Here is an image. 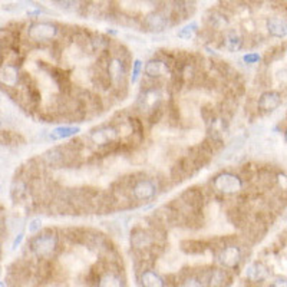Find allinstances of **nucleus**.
<instances>
[{
  "instance_id": "f257e3e1",
  "label": "nucleus",
  "mask_w": 287,
  "mask_h": 287,
  "mask_svg": "<svg viewBox=\"0 0 287 287\" xmlns=\"http://www.w3.org/2000/svg\"><path fill=\"white\" fill-rule=\"evenodd\" d=\"M56 248H58V237L50 231L39 234L33 237L31 241L32 253L38 258H49L50 256H54Z\"/></svg>"
},
{
  "instance_id": "f03ea898",
  "label": "nucleus",
  "mask_w": 287,
  "mask_h": 287,
  "mask_svg": "<svg viewBox=\"0 0 287 287\" xmlns=\"http://www.w3.org/2000/svg\"><path fill=\"white\" fill-rule=\"evenodd\" d=\"M213 187L218 193L224 195H233L240 193L243 188V179L233 172H221L214 177Z\"/></svg>"
},
{
  "instance_id": "7ed1b4c3",
  "label": "nucleus",
  "mask_w": 287,
  "mask_h": 287,
  "mask_svg": "<svg viewBox=\"0 0 287 287\" xmlns=\"http://www.w3.org/2000/svg\"><path fill=\"white\" fill-rule=\"evenodd\" d=\"M59 28L50 22H36L28 28V36L35 42H49L56 38Z\"/></svg>"
},
{
  "instance_id": "20e7f679",
  "label": "nucleus",
  "mask_w": 287,
  "mask_h": 287,
  "mask_svg": "<svg viewBox=\"0 0 287 287\" xmlns=\"http://www.w3.org/2000/svg\"><path fill=\"white\" fill-rule=\"evenodd\" d=\"M156 184L154 179L151 178H141L135 181L132 186V197L137 201H149L156 195Z\"/></svg>"
},
{
  "instance_id": "39448f33",
  "label": "nucleus",
  "mask_w": 287,
  "mask_h": 287,
  "mask_svg": "<svg viewBox=\"0 0 287 287\" xmlns=\"http://www.w3.org/2000/svg\"><path fill=\"white\" fill-rule=\"evenodd\" d=\"M108 75L112 85L124 86L126 81V66L121 58H112L108 62Z\"/></svg>"
},
{
  "instance_id": "423d86ee",
  "label": "nucleus",
  "mask_w": 287,
  "mask_h": 287,
  "mask_svg": "<svg viewBox=\"0 0 287 287\" xmlns=\"http://www.w3.org/2000/svg\"><path fill=\"white\" fill-rule=\"evenodd\" d=\"M241 260V251L237 246H227L217 254V262L225 269H236Z\"/></svg>"
},
{
  "instance_id": "0eeeda50",
  "label": "nucleus",
  "mask_w": 287,
  "mask_h": 287,
  "mask_svg": "<svg viewBox=\"0 0 287 287\" xmlns=\"http://www.w3.org/2000/svg\"><path fill=\"white\" fill-rule=\"evenodd\" d=\"M160 102H161V92L155 88H147L141 93L138 105H140L141 111L152 112V111H155V108H158Z\"/></svg>"
},
{
  "instance_id": "6e6552de",
  "label": "nucleus",
  "mask_w": 287,
  "mask_h": 287,
  "mask_svg": "<svg viewBox=\"0 0 287 287\" xmlns=\"http://www.w3.org/2000/svg\"><path fill=\"white\" fill-rule=\"evenodd\" d=\"M89 138L92 141L93 144L96 145H108L112 144L114 141L118 138V131L114 126H101V128H96L91 132Z\"/></svg>"
},
{
  "instance_id": "1a4fd4ad",
  "label": "nucleus",
  "mask_w": 287,
  "mask_h": 287,
  "mask_svg": "<svg viewBox=\"0 0 287 287\" xmlns=\"http://www.w3.org/2000/svg\"><path fill=\"white\" fill-rule=\"evenodd\" d=\"M281 105V95L276 91H267L260 95L257 107L264 114H270Z\"/></svg>"
},
{
  "instance_id": "9d476101",
  "label": "nucleus",
  "mask_w": 287,
  "mask_h": 287,
  "mask_svg": "<svg viewBox=\"0 0 287 287\" xmlns=\"http://www.w3.org/2000/svg\"><path fill=\"white\" fill-rule=\"evenodd\" d=\"M269 35L273 38H286L287 36V19L283 16H273L267 19L266 23Z\"/></svg>"
},
{
  "instance_id": "9b49d317",
  "label": "nucleus",
  "mask_w": 287,
  "mask_h": 287,
  "mask_svg": "<svg viewBox=\"0 0 287 287\" xmlns=\"http://www.w3.org/2000/svg\"><path fill=\"white\" fill-rule=\"evenodd\" d=\"M144 23H145V28H147L148 31L158 33V32H163L167 29L168 17L164 15V13H161V12H154V13H149L145 17Z\"/></svg>"
},
{
  "instance_id": "f8f14e48",
  "label": "nucleus",
  "mask_w": 287,
  "mask_h": 287,
  "mask_svg": "<svg viewBox=\"0 0 287 287\" xmlns=\"http://www.w3.org/2000/svg\"><path fill=\"white\" fill-rule=\"evenodd\" d=\"M168 73V65L161 59H151L145 65V75L148 78H161Z\"/></svg>"
},
{
  "instance_id": "ddd939ff",
  "label": "nucleus",
  "mask_w": 287,
  "mask_h": 287,
  "mask_svg": "<svg viewBox=\"0 0 287 287\" xmlns=\"http://www.w3.org/2000/svg\"><path fill=\"white\" fill-rule=\"evenodd\" d=\"M246 277L251 281H263L269 277V270L263 263L256 262L246 269Z\"/></svg>"
},
{
  "instance_id": "4468645a",
  "label": "nucleus",
  "mask_w": 287,
  "mask_h": 287,
  "mask_svg": "<svg viewBox=\"0 0 287 287\" xmlns=\"http://www.w3.org/2000/svg\"><path fill=\"white\" fill-rule=\"evenodd\" d=\"M227 273L223 269H211L205 276L207 287H224L227 281Z\"/></svg>"
},
{
  "instance_id": "2eb2a0df",
  "label": "nucleus",
  "mask_w": 287,
  "mask_h": 287,
  "mask_svg": "<svg viewBox=\"0 0 287 287\" xmlns=\"http://www.w3.org/2000/svg\"><path fill=\"white\" fill-rule=\"evenodd\" d=\"M140 281L142 287H165V281L163 277L152 270H145L141 273Z\"/></svg>"
},
{
  "instance_id": "dca6fc26",
  "label": "nucleus",
  "mask_w": 287,
  "mask_h": 287,
  "mask_svg": "<svg viewBox=\"0 0 287 287\" xmlns=\"http://www.w3.org/2000/svg\"><path fill=\"white\" fill-rule=\"evenodd\" d=\"M224 47L228 52H237L243 47V38L240 36V33L234 29L225 32L224 36Z\"/></svg>"
},
{
  "instance_id": "f3484780",
  "label": "nucleus",
  "mask_w": 287,
  "mask_h": 287,
  "mask_svg": "<svg viewBox=\"0 0 287 287\" xmlns=\"http://www.w3.org/2000/svg\"><path fill=\"white\" fill-rule=\"evenodd\" d=\"M19 81V70L13 65H3L2 68V84L6 86H16Z\"/></svg>"
},
{
  "instance_id": "a211bd4d",
  "label": "nucleus",
  "mask_w": 287,
  "mask_h": 287,
  "mask_svg": "<svg viewBox=\"0 0 287 287\" xmlns=\"http://www.w3.org/2000/svg\"><path fill=\"white\" fill-rule=\"evenodd\" d=\"M81 129L78 126H58L50 131L49 134V138L54 141H59V140H66V138H70L73 135L79 134Z\"/></svg>"
},
{
  "instance_id": "6ab92c4d",
  "label": "nucleus",
  "mask_w": 287,
  "mask_h": 287,
  "mask_svg": "<svg viewBox=\"0 0 287 287\" xmlns=\"http://www.w3.org/2000/svg\"><path fill=\"white\" fill-rule=\"evenodd\" d=\"M98 287H124V281L115 273H105L99 279Z\"/></svg>"
},
{
  "instance_id": "aec40b11",
  "label": "nucleus",
  "mask_w": 287,
  "mask_h": 287,
  "mask_svg": "<svg viewBox=\"0 0 287 287\" xmlns=\"http://www.w3.org/2000/svg\"><path fill=\"white\" fill-rule=\"evenodd\" d=\"M131 243L134 247L144 248L151 244V239H149V234L145 233L144 230H135L131 236Z\"/></svg>"
},
{
  "instance_id": "412c9836",
  "label": "nucleus",
  "mask_w": 287,
  "mask_h": 287,
  "mask_svg": "<svg viewBox=\"0 0 287 287\" xmlns=\"http://www.w3.org/2000/svg\"><path fill=\"white\" fill-rule=\"evenodd\" d=\"M197 31H198V24L195 23V22H193V23L186 24L182 29H179L177 35H178V38H181V39L190 40L194 38V35L197 33Z\"/></svg>"
},
{
  "instance_id": "4be33fe9",
  "label": "nucleus",
  "mask_w": 287,
  "mask_h": 287,
  "mask_svg": "<svg viewBox=\"0 0 287 287\" xmlns=\"http://www.w3.org/2000/svg\"><path fill=\"white\" fill-rule=\"evenodd\" d=\"M141 70H142V62H141L140 59L134 61V65H132V75H131L132 84H135V82L138 81Z\"/></svg>"
},
{
  "instance_id": "5701e85b",
  "label": "nucleus",
  "mask_w": 287,
  "mask_h": 287,
  "mask_svg": "<svg viewBox=\"0 0 287 287\" xmlns=\"http://www.w3.org/2000/svg\"><path fill=\"white\" fill-rule=\"evenodd\" d=\"M58 5L65 10H75L78 8L79 0H58Z\"/></svg>"
},
{
  "instance_id": "b1692460",
  "label": "nucleus",
  "mask_w": 287,
  "mask_h": 287,
  "mask_svg": "<svg viewBox=\"0 0 287 287\" xmlns=\"http://www.w3.org/2000/svg\"><path fill=\"white\" fill-rule=\"evenodd\" d=\"M181 287H205V286H204L198 279L190 277V279H186L182 283H181Z\"/></svg>"
},
{
  "instance_id": "393cba45",
  "label": "nucleus",
  "mask_w": 287,
  "mask_h": 287,
  "mask_svg": "<svg viewBox=\"0 0 287 287\" xmlns=\"http://www.w3.org/2000/svg\"><path fill=\"white\" fill-rule=\"evenodd\" d=\"M260 55L258 54H247L243 56V61L248 65H253V63H258L260 62Z\"/></svg>"
},
{
  "instance_id": "a878e982",
  "label": "nucleus",
  "mask_w": 287,
  "mask_h": 287,
  "mask_svg": "<svg viewBox=\"0 0 287 287\" xmlns=\"http://www.w3.org/2000/svg\"><path fill=\"white\" fill-rule=\"evenodd\" d=\"M23 194H24V184L19 181V182H17V188H16V186L12 187V195H13L15 198H20Z\"/></svg>"
},
{
  "instance_id": "bb28decb",
  "label": "nucleus",
  "mask_w": 287,
  "mask_h": 287,
  "mask_svg": "<svg viewBox=\"0 0 287 287\" xmlns=\"http://www.w3.org/2000/svg\"><path fill=\"white\" fill-rule=\"evenodd\" d=\"M40 228H42V221H40L39 218H35V220H32L31 223H29V233H38Z\"/></svg>"
},
{
  "instance_id": "cd10ccee",
  "label": "nucleus",
  "mask_w": 287,
  "mask_h": 287,
  "mask_svg": "<svg viewBox=\"0 0 287 287\" xmlns=\"http://www.w3.org/2000/svg\"><path fill=\"white\" fill-rule=\"evenodd\" d=\"M277 78H279L280 82H283V84H287V68L279 70V73H277Z\"/></svg>"
},
{
  "instance_id": "c85d7f7f",
  "label": "nucleus",
  "mask_w": 287,
  "mask_h": 287,
  "mask_svg": "<svg viewBox=\"0 0 287 287\" xmlns=\"http://www.w3.org/2000/svg\"><path fill=\"white\" fill-rule=\"evenodd\" d=\"M270 287H287V280L276 279L272 284H270Z\"/></svg>"
},
{
  "instance_id": "c756f323",
  "label": "nucleus",
  "mask_w": 287,
  "mask_h": 287,
  "mask_svg": "<svg viewBox=\"0 0 287 287\" xmlns=\"http://www.w3.org/2000/svg\"><path fill=\"white\" fill-rule=\"evenodd\" d=\"M22 239H23V234H19L17 237L15 239V241H13V247L12 248H16L19 244H20V241H22Z\"/></svg>"
},
{
  "instance_id": "7c9ffc66",
  "label": "nucleus",
  "mask_w": 287,
  "mask_h": 287,
  "mask_svg": "<svg viewBox=\"0 0 287 287\" xmlns=\"http://www.w3.org/2000/svg\"><path fill=\"white\" fill-rule=\"evenodd\" d=\"M284 140H286V142H287V129H286V132H284Z\"/></svg>"
},
{
  "instance_id": "2f4dec72",
  "label": "nucleus",
  "mask_w": 287,
  "mask_h": 287,
  "mask_svg": "<svg viewBox=\"0 0 287 287\" xmlns=\"http://www.w3.org/2000/svg\"><path fill=\"white\" fill-rule=\"evenodd\" d=\"M0 287H5V283H2V284H0Z\"/></svg>"
}]
</instances>
